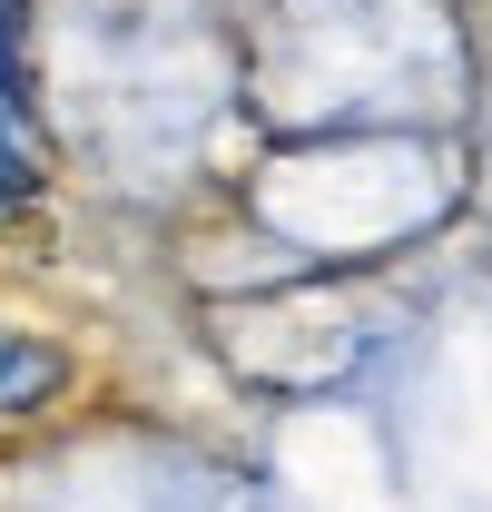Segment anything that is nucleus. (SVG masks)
Here are the masks:
<instances>
[{"label":"nucleus","instance_id":"1","mask_svg":"<svg viewBox=\"0 0 492 512\" xmlns=\"http://www.w3.org/2000/svg\"><path fill=\"white\" fill-rule=\"evenodd\" d=\"M69 345L60 335H40V325H10L0 316V424H30V414H50L69 394Z\"/></svg>","mask_w":492,"mask_h":512},{"label":"nucleus","instance_id":"2","mask_svg":"<svg viewBox=\"0 0 492 512\" xmlns=\"http://www.w3.org/2000/svg\"><path fill=\"white\" fill-rule=\"evenodd\" d=\"M40 188H50V148L30 119V79H0V217H20Z\"/></svg>","mask_w":492,"mask_h":512},{"label":"nucleus","instance_id":"3","mask_svg":"<svg viewBox=\"0 0 492 512\" xmlns=\"http://www.w3.org/2000/svg\"><path fill=\"white\" fill-rule=\"evenodd\" d=\"M20 40H30V0H0V79H20Z\"/></svg>","mask_w":492,"mask_h":512}]
</instances>
